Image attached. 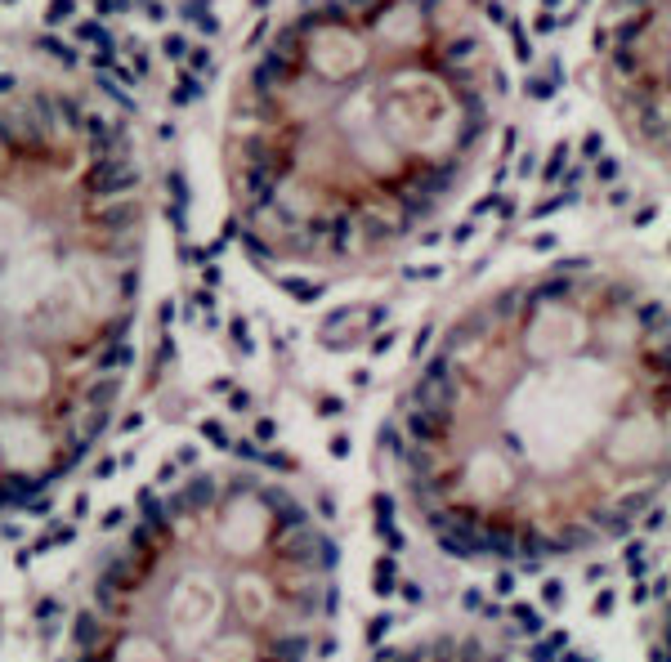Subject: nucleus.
<instances>
[{
    "label": "nucleus",
    "instance_id": "nucleus-3",
    "mask_svg": "<svg viewBox=\"0 0 671 662\" xmlns=\"http://www.w3.org/2000/svg\"><path fill=\"white\" fill-rule=\"evenodd\" d=\"M139 166L76 90L0 94V515L94 456L134 367Z\"/></svg>",
    "mask_w": 671,
    "mask_h": 662
},
{
    "label": "nucleus",
    "instance_id": "nucleus-1",
    "mask_svg": "<svg viewBox=\"0 0 671 662\" xmlns=\"http://www.w3.org/2000/svg\"><path fill=\"white\" fill-rule=\"evenodd\" d=\"M582 256L501 286L421 353L385 452L461 564L542 568L627 537L667 483V331Z\"/></svg>",
    "mask_w": 671,
    "mask_h": 662
},
{
    "label": "nucleus",
    "instance_id": "nucleus-2",
    "mask_svg": "<svg viewBox=\"0 0 671 662\" xmlns=\"http://www.w3.org/2000/svg\"><path fill=\"white\" fill-rule=\"evenodd\" d=\"M479 49L439 0H305L238 108L246 256L354 260L425 224L493 126Z\"/></svg>",
    "mask_w": 671,
    "mask_h": 662
},
{
    "label": "nucleus",
    "instance_id": "nucleus-4",
    "mask_svg": "<svg viewBox=\"0 0 671 662\" xmlns=\"http://www.w3.org/2000/svg\"><path fill=\"white\" fill-rule=\"evenodd\" d=\"M121 528L67 618L59 662H309L336 613L340 546L264 470L143 488Z\"/></svg>",
    "mask_w": 671,
    "mask_h": 662
}]
</instances>
